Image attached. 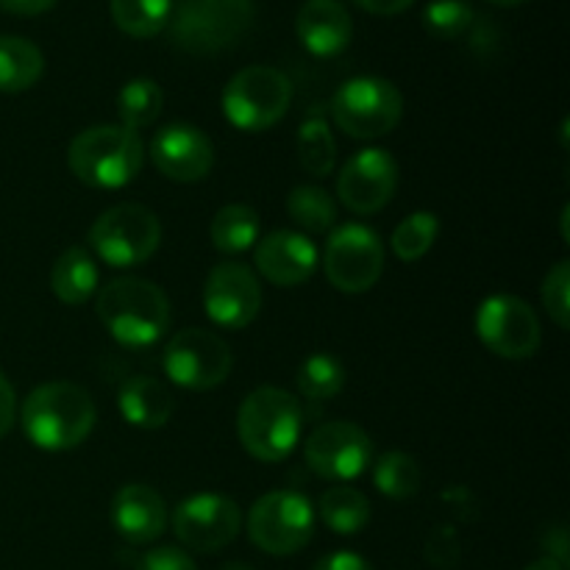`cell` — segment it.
<instances>
[{"label": "cell", "mask_w": 570, "mask_h": 570, "mask_svg": "<svg viewBox=\"0 0 570 570\" xmlns=\"http://www.w3.org/2000/svg\"><path fill=\"white\" fill-rule=\"evenodd\" d=\"M543 306L551 321L568 332L570 328V262H557L543 278Z\"/></svg>", "instance_id": "obj_34"}, {"label": "cell", "mask_w": 570, "mask_h": 570, "mask_svg": "<svg viewBox=\"0 0 570 570\" xmlns=\"http://www.w3.org/2000/svg\"><path fill=\"white\" fill-rule=\"evenodd\" d=\"M546 549H549L551 560L560 562L562 568L568 566V534L566 529H554V532H549V540H546Z\"/></svg>", "instance_id": "obj_40"}, {"label": "cell", "mask_w": 570, "mask_h": 570, "mask_svg": "<svg viewBox=\"0 0 570 570\" xmlns=\"http://www.w3.org/2000/svg\"><path fill=\"white\" fill-rule=\"evenodd\" d=\"M161 365L176 387L204 393L226 382L234 360L220 334L209 328H184L167 343Z\"/></svg>", "instance_id": "obj_11"}, {"label": "cell", "mask_w": 570, "mask_h": 570, "mask_svg": "<svg viewBox=\"0 0 570 570\" xmlns=\"http://www.w3.org/2000/svg\"><path fill=\"white\" fill-rule=\"evenodd\" d=\"M137 570H198L193 562V557L181 549H173V546H165V549H154L139 560Z\"/></svg>", "instance_id": "obj_35"}, {"label": "cell", "mask_w": 570, "mask_h": 570, "mask_svg": "<svg viewBox=\"0 0 570 570\" xmlns=\"http://www.w3.org/2000/svg\"><path fill=\"white\" fill-rule=\"evenodd\" d=\"M323 271L340 293L360 295L376 287L384 271V243L371 226L345 223L328 234L323 250Z\"/></svg>", "instance_id": "obj_10"}, {"label": "cell", "mask_w": 570, "mask_h": 570, "mask_svg": "<svg viewBox=\"0 0 570 570\" xmlns=\"http://www.w3.org/2000/svg\"><path fill=\"white\" fill-rule=\"evenodd\" d=\"M293 104V81L282 70L250 65L232 76L223 89V115L234 128L259 134L282 122Z\"/></svg>", "instance_id": "obj_6"}, {"label": "cell", "mask_w": 570, "mask_h": 570, "mask_svg": "<svg viewBox=\"0 0 570 570\" xmlns=\"http://www.w3.org/2000/svg\"><path fill=\"white\" fill-rule=\"evenodd\" d=\"M98 321L122 348H150L170 328V301L148 278L122 276L98 289Z\"/></svg>", "instance_id": "obj_2"}, {"label": "cell", "mask_w": 570, "mask_h": 570, "mask_svg": "<svg viewBox=\"0 0 570 570\" xmlns=\"http://www.w3.org/2000/svg\"><path fill=\"white\" fill-rule=\"evenodd\" d=\"M399 189V161L384 148L356 150L337 178V198L354 215H376Z\"/></svg>", "instance_id": "obj_15"}, {"label": "cell", "mask_w": 570, "mask_h": 570, "mask_svg": "<svg viewBox=\"0 0 570 570\" xmlns=\"http://www.w3.org/2000/svg\"><path fill=\"white\" fill-rule=\"evenodd\" d=\"M204 309L209 321L220 328L250 326L262 309V287L254 271L239 262L215 265L204 284Z\"/></svg>", "instance_id": "obj_16"}, {"label": "cell", "mask_w": 570, "mask_h": 570, "mask_svg": "<svg viewBox=\"0 0 570 570\" xmlns=\"http://www.w3.org/2000/svg\"><path fill=\"white\" fill-rule=\"evenodd\" d=\"M220 570H254V568L245 566V562H228V566H223Z\"/></svg>", "instance_id": "obj_43"}, {"label": "cell", "mask_w": 570, "mask_h": 570, "mask_svg": "<svg viewBox=\"0 0 570 570\" xmlns=\"http://www.w3.org/2000/svg\"><path fill=\"white\" fill-rule=\"evenodd\" d=\"M421 465L410 454H401V451H390V454L379 456L376 465H373V484L387 499H412L421 490Z\"/></svg>", "instance_id": "obj_31"}, {"label": "cell", "mask_w": 570, "mask_h": 570, "mask_svg": "<svg viewBox=\"0 0 570 570\" xmlns=\"http://www.w3.org/2000/svg\"><path fill=\"white\" fill-rule=\"evenodd\" d=\"M50 289H53L56 298L67 306H81L87 304L92 295H98L100 289V273L98 262L89 254L87 248H67L59 259L53 262V271H50Z\"/></svg>", "instance_id": "obj_22"}, {"label": "cell", "mask_w": 570, "mask_h": 570, "mask_svg": "<svg viewBox=\"0 0 570 570\" xmlns=\"http://www.w3.org/2000/svg\"><path fill=\"white\" fill-rule=\"evenodd\" d=\"M161 243V223L148 206L117 204L106 209L89 228V245L104 265L137 267L156 254Z\"/></svg>", "instance_id": "obj_8"}, {"label": "cell", "mask_w": 570, "mask_h": 570, "mask_svg": "<svg viewBox=\"0 0 570 570\" xmlns=\"http://www.w3.org/2000/svg\"><path fill=\"white\" fill-rule=\"evenodd\" d=\"M150 161L161 176L178 184L204 181L215 167V145L200 128L173 122L150 139Z\"/></svg>", "instance_id": "obj_17"}, {"label": "cell", "mask_w": 570, "mask_h": 570, "mask_svg": "<svg viewBox=\"0 0 570 570\" xmlns=\"http://www.w3.org/2000/svg\"><path fill=\"white\" fill-rule=\"evenodd\" d=\"M304 456L315 476L354 482L373 465V443L356 423L332 421L306 438Z\"/></svg>", "instance_id": "obj_13"}, {"label": "cell", "mask_w": 570, "mask_h": 570, "mask_svg": "<svg viewBox=\"0 0 570 570\" xmlns=\"http://www.w3.org/2000/svg\"><path fill=\"white\" fill-rule=\"evenodd\" d=\"M312 570H373V566L356 551H332L323 560H317Z\"/></svg>", "instance_id": "obj_36"}, {"label": "cell", "mask_w": 570, "mask_h": 570, "mask_svg": "<svg viewBox=\"0 0 570 570\" xmlns=\"http://www.w3.org/2000/svg\"><path fill=\"white\" fill-rule=\"evenodd\" d=\"M345 367L328 351H315L298 367V393L309 401H328L343 393Z\"/></svg>", "instance_id": "obj_30"}, {"label": "cell", "mask_w": 570, "mask_h": 570, "mask_svg": "<svg viewBox=\"0 0 570 570\" xmlns=\"http://www.w3.org/2000/svg\"><path fill=\"white\" fill-rule=\"evenodd\" d=\"M527 570H566V568H562L557 560H551V557H540V560H534Z\"/></svg>", "instance_id": "obj_41"}, {"label": "cell", "mask_w": 570, "mask_h": 570, "mask_svg": "<svg viewBox=\"0 0 570 570\" xmlns=\"http://www.w3.org/2000/svg\"><path fill=\"white\" fill-rule=\"evenodd\" d=\"M315 534V507L295 490H273L254 501L248 512V538L271 557L298 554Z\"/></svg>", "instance_id": "obj_9"}, {"label": "cell", "mask_w": 570, "mask_h": 570, "mask_svg": "<svg viewBox=\"0 0 570 570\" xmlns=\"http://www.w3.org/2000/svg\"><path fill=\"white\" fill-rule=\"evenodd\" d=\"M14 415H17L14 387H11L9 379L0 373V438H6V434H9V429L14 426Z\"/></svg>", "instance_id": "obj_37"}, {"label": "cell", "mask_w": 570, "mask_h": 570, "mask_svg": "<svg viewBox=\"0 0 570 570\" xmlns=\"http://www.w3.org/2000/svg\"><path fill=\"white\" fill-rule=\"evenodd\" d=\"M117 410L126 417V423L145 429V432H154V429L167 426L176 404H173L170 390H167L159 379L134 376L120 387Z\"/></svg>", "instance_id": "obj_21"}, {"label": "cell", "mask_w": 570, "mask_h": 570, "mask_svg": "<svg viewBox=\"0 0 570 570\" xmlns=\"http://www.w3.org/2000/svg\"><path fill=\"white\" fill-rule=\"evenodd\" d=\"M440 234V217L432 212H415V215H406L404 220L395 226L393 232V254L401 262L412 265V262L423 259V256L432 250V245L438 243Z\"/></svg>", "instance_id": "obj_32"}, {"label": "cell", "mask_w": 570, "mask_h": 570, "mask_svg": "<svg viewBox=\"0 0 570 570\" xmlns=\"http://www.w3.org/2000/svg\"><path fill=\"white\" fill-rule=\"evenodd\" d=\"M298 159L309 176H332L337 161V142L332 126L321 115H309L298 128Z\"/></svg>", "instance_id": "obj_28"}, {"label": "cell", "mask_w": 570, "mask_h": 570, "mask_svg": "<svg viewBox=\"0 0 570 570\" xmlns=\"http://www.w3.org/2000/svg\"><path fill=\"white\" fill-rule=\"evenodd\" d=\"M304 410L293 393L259 387L245 395L237 412V434L243 449L259 462H284L301 443Z\"/></svg>", "instance_id": "obj_3"}, {"label": "cell", "mask_w": 570, "mask_h": 570, "mask_svg": "<svg viewBox=\"0 0 570 570\" xmlns=\"http://www.w3.org/2000/svg\"><path fill=\"white\" fill-rule=\"evenodd\" d=\"M404 115V98L399 87L376 76H360L345 81L332 98V120L345 137L379 139L387 137Z\"/></svg>", "instance_id": "obj_7"}, {"label": "cell", "mask_w": 570, "mask_h": 570, "mask_svg": "<svg viewBox=\"0 0 570 570\" xmlns=\"http://www.w3.org/2000/svg\"><path fill=\"white\" fill-rule=\"evenodd\" d=\"M287 212L295 226L309 234H326L337 226V204H334V198L323 187H312V184L295 187L289 193Z\"/></svg>", "instance_id": "obj_29"}, {"label": "cell", "mask_w": 570, "mask_h": 570, "mask_svg": "<svg viewBox=\"0 0 570 570\" xmlns=\"http://www.w3.org/2000/svg\"><path fill=\"white\" fill-rule=\"evenodd\" d=\"M45 56L22 37H0V92L17 95L42 78Z\"/></svg>", "instance_id": "obj_23"}, {"label": "cell", "mask_w": 570, "mask_h": 570, "mask_svg": "<svg viewBox=\"0 0 570 570\" xmlns=\"http://www.w3.org/2000/svg\"><path fill=\"white\" fill-rule=\"evenodd\" d=\"M145 145L126 126H92L67 148L72 176L92 189H120L139 176Z\"/></svg>", "instance_id": "obj_4"}, {"label": "cell", "mask_w": 570, "mask_h": 570, "mask_svg": "<svg viewBox=\"0 0 570 570\" xmlns=\"http://www.w3.org/2000/svg\"><path fill=\"white\" fill-rule=\"evenodd\" d=\"M243 527L237 501L220 493H198L173 512V532L195 554H215L234 543Z\"/></svg>", "instance_id": "obj_14"}, {"label": "cell", "mask_w": 570, "mask_h": 570, "mask_svg": "<svg viewBox=\"0 0 570 570\" xmlns=\"http://www.w3.org/2000/svg\"><path fill=\"white\" fill-rule=\"evenodd\" d=\"M254 20V0H181L170 14L173 45L184 53L212 56L245 37Z\"/></svg>", "instance_id": "obj_5"}, {"label": "cell", "mask_w": 570, "mask_h": 570, "mask_svg": "<svg viewBox=\"0 0 570 570\" xmlns=\"http://www.w3.org/2000/svg\"><path fill=\"white\" fill-rule=\"evenodd\" d=\"M6 11L20 17H33V14H45L48 9H53L56 0H0Z\"/></svg>", "instance_id": "obj_39"}, {"label": "cell", "mask_w": 570, "mask_h": 570, "mask_svg": "<svg viewBox=\"0 0 570 570\" xmlns=\"http://www.w3.org/2000/svg\"><path fill=\"white\" fill-rule=\"evenodd\" d=\"M317 515L334 534H360L371 523V501L356 488L337 484L321 495Z\"/></svg>", "instance_id": "obj_25"}, {"label": "cell", "mask_w": 570, "mask_h": 570, "mask_svg": "<svg viewBox=\"0 0 570 570\" xmlns=\"http://www.w3.org/2000/svg\"><path fill=\"white\" fill-rule=\"evenodd\" d=\"M484 3H493V6H521L527 0H484Z\"/></svg>", "instance_id": "obj_42"}, {"label": "cell", "mask_w": 570, "mask_h": 570, "mask_svg": "<svg viewBox=\"0 0 570 570\" xmlns=\"http://www.w3.org/2000/svg\"><path fill=\"white\" fill-rule=\"evenodd\" d=\"M262 220L250 206L245 204H228L223 206L215 215L209 226L212 245H215L220 254H245V250L254 248L259 243Z\"/></svg>", "instance_id": "obj_24"}, {"label": "cell", "mask_w": 570, "mask_h": 570, "mask_svg": "<svg viewBox=\"0 0 570 570\" xmlns=\"http://www.w3.org/2000/svg\"><path fill=\"white\" fill-rule=\"evenodd\" d=\"M298 42L317 59L340 56L354 37V20L340 0H306L295 17Z\"/></svg>", "instance_id": "obj_20"}, {"label": "cell", "mask_w": 570, "mask_h": 570, "mask_svg": "<svg viewBox=\"0 0 570 570\" xmlns=\"http://www.w3.org/2000/svg\"><path fill=\"white\" fill-rule=\"evenodd\" d=\"M360 9L371 11V14H379V17H393V14H401V11L410 9L415 0H354Z\"/></svg>", "instance_id": "obj_38"}, {"label": "cell", "mask_w": 570, "mask_h": 570, "mask_svg": "<svg viewBox=\"0 0 570 570\" xmlns=\"http://www.w3.org/2000/svg\"><path fill=\"white\" fill-rule=\"evenodd\" d=\"M476 337L501 360H529L540 348V321L527 301L490 295L476 309Z\"/></svg>", "instance_id": "obj_12"}, {"label": "cell", "mask_w": 570, "mask_h": 570, "mask_svg": "<svg viewBox=\"0 0 570 570\" xmlns=\"http://www.w3.org/2000/svg\"><path fill=\"white\" fill-rule=\"evenodd\" d=\"M254 265L262 278L276 287H298L309 282L321 265L317 245L301 232H273L259 239L254 250Z\"/></svg>", "instance_id": "obj_18"}, {"label": "cell", "mask_w": 570, "mask_h": 570, "mask_svg": "<svg viewBox=\"0 0 570 570\" xmlns=\"http://www.w3.org/2000/svg\"><path fill=\"white\" fill-rule=\"evenodd\" d=\"M111 523L131 546H148L167 529V507L148 484H126L111 501Z\"/></svg>", "instance_id": "obj_19"}, {"label": "cell", "mask_w": 570, "mask_h": 570, "mask_svg": "<svg viewBox=\"0 0 570 570\" xmlns=\"http://www.w3.org/2000/svg\"><path fill=\"white\" fill-rule=\"evenodd\" d=\"M161 109H165V92L154 78H134L117 95V115H120V126L139 131L159 120Z\"/></svg>", "instance_id": "obj_26"}, {"label": "cell", "mask_w": 570, "mask_h": 570, "mask_svg": "<svg viewBox=\"0 0 570 570\" xmlns=\"http://www.w3.org/2000/svg\"><path fill=\"white\" fill-rule=\"evenodd\" d=\"M173 0H111V17L122 33L134 39H150L170 22Z\"/></svg>", "instance_id": "obj_27"}, {"label": "cell", "mask_w": 570, "mask_h": 570, "mask_svg": "<svg viewBox=\"0 0 570 570\" xmlns=\"http://www.w3.org/2000/svg\"><path fill=\"white\" fill-rule=\"evenodd\" d=\"M95 401L81 384L48 382L31 390L22 404L20 423L26 438L39 451H72L92 434Z\"/></svg>", "instance_id": "obj_1"}, {"label": "cell", "mask_w": 570, "mask_h": 570, "mask_svg": "<svg viewBox=\"0 0 570 570\" xmlns=\"http://www.w3.org/2000/svg\"><path fill=\"white\" fill-rule=\"evenodd\" d=\"M476 11L468 0H432L423 9V28L438 39H460L471 31Z\"/></svg>", "instance_id": "obj_33"}]
</instances>
